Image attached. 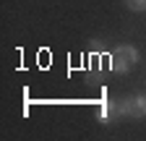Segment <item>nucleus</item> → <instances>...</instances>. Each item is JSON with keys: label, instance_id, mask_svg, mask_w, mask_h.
Here are the masks:
<instances>
[{"label": "nucleus", "instance_id": "f03ea898", "mask_svg": "<svg viewBox=\"0 0 146 141\" xmlns=\"http://www.w3.org/2000/svg\"><path fill=\"white\" fill-rule=\"evenodd\" d=\"M120 110H123V115H131V118H146V94L120 99Z\"/></svg>", "mask_w": 146, "mask_h": 141}, {"label": "nucleus", "instance_id": "f257e3e1", "mask_svg": "<svg viewBox=\"0 0 146 141\" xmlns=\"http://www.w3.org/2000/svg\"><path fill=\"white\" fill-rule=\"evenodd\" d=\"M136 63H138V50L133 45H120L110 55V70L112 73H128Z\"/></svg>", "mask_w": 146, "mask_h": 141}, {"label": "nucleus", "instance_id": "39448f33", "mask_svg": "<svg viewBox=\"0 0 146 141\" xmlns=\"http://www.w3.org/2000/svg\"><path fill=\"white\" fill-rule=\"evenodd\" d=\"M89 47H91V55H102V52H104V45H102L99 39H94Z\"/></svg>", "mask_w": 146, "mask_h": 141}, {"label": "nucleus", "instance_id": "7ed1b4c3", "mask_svg": "<svg viewBox=\"0 0 146 141\" xmlns=\"http://www.w3.org/2000/svg\"><path fill=\"white\" fill-rule=\"evenodd\" d=\"M123 115V110H120V102H115V99H102V104H99V112H97V118H99V123H112L115 118H120Z\"/></svg>", "mask_w": 146, "mask_h": 141}, {"label": "nucleus", "instance_id": "20e7f679", "mask_svg": "<svg viewBox=\"0 0 146 141\" xmlns=\"http://www.w3.org/2000/svg\"><path fill=\"white\" fill-rule=\"evenodd\" d=\"M128 8H133V11H143L146 8V0H125Z\"/></svg>", "mask_w": 146, "mask_h": 141}]
</instances>
